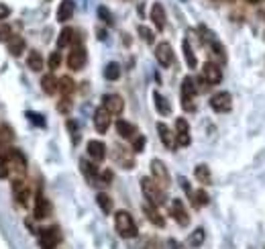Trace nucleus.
I'll use <instances>...</instances> for the list:
<instances>
[{
  "label": "nucleus",
  "mask_w": 265,
  "mask_h": 249,
  "mask_svg": "<svg viewBox=\"0 0 265 249\" xmlns=\"http://www.w3.org/2000/svg\"><path fill=\"white\" fill-rule=\"evenodd\" d=\"M151 174H153V180L157 182L159 188H168L170 186V172L165 168V164L161 160H153L151 162Z\"/></svg>",
  "instance_id": "nucleus-4"
},
{
  "label": "nucleus",
  "mask_w": 265,
  "mask_h": 249,
  "mask_svg": "<svg viewBox=\"0 0 265 249\" xmlns=\"http://www.w3.org/2000/svg\"><path fill=\"white\" fill-rule=\"evenodd\" d=\"M74 17V3L72 0H61V5L57 9V21L59 23H65Z\"/></svg>",
  "instance_id": "nucleus-17"
},
{
  "label": "nucleus",
  "mask_w": 265,
  "mask_h": 249,
  "mask_svg": "<svg viewBox=\"0 0 265 249\" xmlns=\"http://www.w3.org/2000/svg\"><path fill=\"white\" fill-rule=\"evenodd\" d=\"M29 118H31L33 122H37V124H45V120L41 118V114H35V112H29Z\"/></svg>",
  "instance_id": "nucleus-44"
},
{
  "label": "nucleus",
  "mask_w": 265,
  "mask_h": 249,
  "mask_svg": "<svg viewBox=\"0 0 265 249\" xmlns=\"http://www.w3.org/2000/svg\"><path fill=\"white\" fill-rule=\"evenodd\" d=\"M72 39H74V31H72V29H63V31L59 33V39H57V47H59V49L68 47V45L72 43Z\"/></svg>",
  "instance_id": "nucleus-32"
},
{
  "label": "nucleus",
  "mask_w": 265,
  "mask_h": 249,
  "mask_svg": "<svg viewBox=\"0 0 265 249\" xmlns=\"http://www.w3.org/2000/svg\"><path fill=\"white\" fill-rule=\"evenodd\" d=\"M202 80H204L208 86H216V84H220V80H222V72H220V68H218L216 64H212V61H206L204 68H202Z\"/></svg>",
  "instance_id": "nucleus-5"
},
{
  "label": "nucleus",
  "mask_w": 265,
  "mask_h": 249,
  "mask_svg": "<svg viewBox=\"0 0 265 249\" xmlns=\"http://www.w3.org/2000/svg\"><path fill=\"white\" fill-rule=\"evenodd\" d=\"M7 162H9V166H15V170H17L19 174H23V172H25V158H23V153H21V151L11 149V151H9V158H7Z\"/></svg>",
  "instance_id": "nucleus-18"
},
{
  "label": "nucleus",
  "mask_w": 265,
  "mask_h": 249,
  "mask_svg": "<svg viewBox=\"0 0 265 249\" xmlns=\"http://www.w3.org/2000/svg\"><path fill=\"white\" fill-rule=\"evenodd\" d=\"M182 49H184V57H186V64H188V68H196V55H194V51H192V45H190V41L188 39H184V43H182Z\"/></svg>",
  "instance_id": "nucleus-26"
},
{
  "label": "nucleus",
  "mask_w": 265,
  "mask_h": 249,
  "mask_svg": "<svg viewBox=\"0 0 265 249\" xmlns=\"http://www.w3.org/2000/svg\"><path fill=\"white\" fill-rule=\"evenodd\" d=\"M9 15H11V9H9L7 5H3V3H0V21L9 19Z\"/></svg>",
  "instance_id": "nucleus-41"
},
{
  "label": "nucleus",
  "mask_w": 265,
  "mask_h": 249,
  "mask_svg": "<svg viewBox=\"0 0 265 249\" xmlns=\"http://www.w3.org/2000/svg\"><path fill=\"white\" fill-rule=\"evenodd\" d=\"M114 227H116V231L122 239L137 237V225H135V221H132L130 212H126V210H118L114 214Z\"/></svg>",
  "instance_id": "nucleus-1"
},
{
  "label": "nucleus",
  "mask_w": 265,
  "mask_h": 249,
  "mask_svg": "<svg viewBox=\"0 0 265 249\" xmlns=\"http://www.w3.org/2000/svg\"><path fill=\"white\" fill-rule=\"evenodd\" d=\"M27 66L33 70V72H41L43 70V57L39 51H31L29 57H27Z\"/></svg>",
  "instance_id": "nucleus-25"
},
{
  "label": "nucleus",
  "mask_w": 265,
  "mask_h": 249,
  "mask_svg": "<svg viewBox=\"0 0 265 249\" xmlns=\"http://www.w3.org/2000/svg\"><path fill=\"white\" fill-rule=\"evenodd\" d=\"M88 155L94 162H102L106 158V145L102 141H88Z\"/></svg>",
  "instance_id": "nucleus-15"
},
{
  "label": "nucleus",
  "mask_w": 265,
  "mask_h": 249,
  "mask_svg": "<svg viewBox=\"0 0 265 249\" xmlns=\"http://www.w3.org/2000/svg\"><path fill=\"white\" fill-rule=\"evenodd\" d=\"M11 174V168H9V162L5 158H0V180H7Z\"/></svg>",
  "instance_id": "nucleus-37"
},
{
  "label": "nucleus",
  "mask_w": 265,
  "mask_h": 249,
  "mask_svg": "<svg viewBox=\"0 0 265 249\" xmlns=\"http://www.w3.org/2000/svg\"><path fill=\"white\" fill-rule=\"evenodd\" d=\"M196 92H198V88H196V82H194V78H184V82H182V106L186 108V110H194V96H196Z\"/></svg>",
  "instance_id": "nucleus-3"
},
{
  "label": "nucleus",
  "mask_w": 265,
  "mask_h": 249,
  "mask_svg": "<svg viewBox=\"0 0 265 249\" xmlns=\"http://www.w3.org/2000/svg\"><path fill=\"white\" fill-rule=\"evenodd\" d=\"M139 33H141V37H143L147 43H153V33H151V29H147V27H139Z\"/></svg>",
  "instance_id": "nucleus-40"
},
{
  "label": "nucleus",
  "mask_w": 265,
  "mask_h": 249,
  "mask_svg": "<svg viewBox=\"0 0 265 249\" xmlns=\"http://www.w3.org/2000/svg\"><path fill=\"white\" fill-rule=\"evenodd\" d=\"M114 158H116V162H118L122 168H126V170L132 168V155L126 153L124 147H116V149H114Z\"/></svg>",
  "instance_id": "nucleus-22"
},
{
  "label": "nucleus",
  "mask_w": 265,
  "mask_h": 249,
  "mask_svg": "<svg viewBox=\"0 0 265 249\" xmlns=\"http://www.w3.org/2000/svg\"><path fill=\"white\" fill-rule=\"evenodd\" d=\"M249 3H251V5H259V3H261V0H249Z\"/></svg>",
  "instance_id": "nucleus-45"
},
{
  "label": "nucleus",
  "mask_w": 265,
  "mask_h": 249,
  "mask_svg": "<svg viewBox=\"0 0 265 249\" xmlns=\"http://www.w3.org/2000/svg\"><path fill=\"white\" fill-rule=\"evenodd\" d=\"M176 129H178V133H190V124H188L186 118H178L176 120Z\"/></svg>",
  "instance_id": "nucleus-38"
},
{
  "label": "nucleus",
  "mask_w": 265,
  "mask_h": 249,
  "mask_svg": "<svg viewBox=\"0 0 265 249\" xmlns=\"http://www.w3.org/2000/svg\"><path fill=\"white\" fill-rule=\"evenodd\" d=\"M7 41H9V51H11L15 57H19V55L23 53V49H25V41H23V37H19V35H11Z\"/></svg>",
  "instance_id": "nucleus-21"
},
{
  "label": "nucleus",
  "mask_w": 265,
  "mask_h": 249,
  "mask_svg": "<svg viewBox=\"0 0 265 249\" xmlns=\"http://www.w3.org/2000/svg\"><path fill=\"white\" fill-rule=\"evenodd\" d=\"M204 241V229H196L192 235H190V245L192 247H200Z\"/></svg>",
  "instance_id": "nucleus-34"
},
{
  "label": "nucleus",
  "mask_w": 265,
  "mask_h": 249,
  "mask_svg": "<svg viewBox=\"0 0 265 249\" xmlns=\"http://www.w3.org/2000/svg\"><path fill=\"white\" fill-rule=\"evenodd\" d=\"M104 78L106 80H118L120 78V66L118 64H108L106 68H104Z\"/></svg>",
  "instance_id": "nucleus-31"
},
{
  "label": "nucleus",
  "mask_w": 265,
  "mask_h": 249,
  "mask_svg": "<svg viewBox=\"0 0 265 249\" xmlns=\"http://www.w3.org/2000/svg\"><path fill=\"white\" fill-rule=\"evenodd\" d=\"M80 166H82V172H84V176H86L90 182H94V180L98 178V172H96V166H94V164H90V162L82 160V162H80Z\"/></svg>",
  "instance_id": "nucleus-29"
},
{
  "label": "nucleus",
  "mask_w": 265,
  "mask_h": 249,
  "mask_svg": "<svg viewBox=\"0 0 265 249\" xmlns=\"http://www.w3.org/2000/svg\"><path fill=\"white\" fill-rule=\"evenodd\" d=\"M116 131H118V135H120L122 139H132V137H135V133H137L135 124H130V122H126V120H118V122H116Z\"/></svg>",
  "instance_id": "nucleus-19"
},
{
  "label": "nucleus",
  "mask_w": 265,
  "mask_h": 249,
  "mask_svg": "<svg viewBox=\"0 0 265 249\" xmlns=\"http://www.w3.org/2000/svg\"><path fill=\"white\" fill-rule=\"evenodd\" d=\"M143 147H145V137L143 135H137V137H132V151H143Z\"/></svg>",
  "instance_id": "nucleus-36"
},
{
  "label": "nucleus",
  "mask_w": 265,
  "mask_h": 249,
  "mask_svg": "<svg viewBox=\"0 0 265 249\" xmlns=\"http://www.w3.org/2000/svg\"><path fill=\"white\" fill-rule=\"evenodd\" d=\"M98 17L104 21V23H108V25H112V15L108 13V9H104V7H100L98 9Z\"/></svg>",
  "instance_id": "nucleus-39"
},
{
  "label": "nucleus",
  "mask_w": 265,
  "mask_h": 249,
  "mask_svg": "<svg viewBox=\"0 0 265 249\" xmlns=\"http://www.w3.org/2000/svg\"><path fill=\"white\" fill-rule=\"evenodd\" d=\"M96 202H98V206L106 212V214H110L112 212V198L108 196V194H104V192H100L98 196H96Z\"/></svg>",
  "instance_id": "nucleus-30"
},
{
  "label": "nucleus",
  "mask_w": 265,
  "mask_h": 249,
  "mask_svg": "<svg viewBox=\"0 0 265 249\" xmlns=\"http://www.w3.org/2000/svg\"><path fill=\"white\" fill-rule=\"evenodd\" d=\"M145 214H147V219L155 225V227H163L165 225V219L159 214V210H157V206H153V204H147L145 206Z\"/></svg>",
  "instance_id": "nucleus-23"
},
{
  "label": "nucleus",
  "mask_w": 265,
  "mask_h": 249,
  "mask_svg": "<svg viewBox=\"0 0 265 249\" xmlns=\"http://www.w3.org/2000/svg\"><path fill=\"white\" fill-rule=\"evenodd\" d=\"M141 190H143L145 198L149 200V204H153V206L163 204V188H159L153 178H143L141 180Z\"/></svg>",
  "instance_id": "nucleus-2"
},
{
  "label": "nucleus",
  "mask_w": 265,
  "mask_h": 249,
  "mask_svg": "<svg viewBox=\"0 0 265 249\" xmlns=\"http://www.w3.org/2000/svg\"><path fill=\"white\" fill-rule=\"evenodd\" d=\"M49 214H51V204L43 194H39L37 200H35V216L37 219H47Z\"/></svg>",
  "instance_id": "nucleus-16"
},
{
  "label": "nucleus",
  "mask_w": 265,
  "mask_h": 249,
  "mask_svg": "<svg viewBox=\"0 0 265 249\" xmlns=\"http://www.w3.org/2000/svg\"><path fill=\"white\" fill-rule=\"evenodd\" d=\"M68 129L72 131L74 141H78V139H80V135H78V127H76V122H74V120H68Z\"/></svg>",
  "instance_id": "nucleus-42"
},
{
  "label": "nucleus",
  "mask_w": 265,
  "mask_h": 249,
  "mask_svg": "<svg viewBox=\"0 0 265 249\" xmlns=\"http://www.w3.org/2000/svg\"><path fill=\"white\" fill-rule=\"evenodd\" d=\"M110 122H112V114L104 106L96 108V112H94V127H96V131L98 133H106L108 127H110Z\"/></svg>",
  "instance_id": "nucleus-8"
},
{
  "label": "nucleus",
  "mask_w": 265,
  "mask_h": 249,
  "mask_svg": "<svg viewBox=\"0 0 265 249\" xmlns=\"http://www.w3.org/2000/svg\"><path fill=\"white\" fill-rule=\"evenodd\" d=\"M47 64H49L51 70H57V68L61 66V53H59V51H53V53L49 55V61H47Z\"/></svg>",
  "instance_id": "nucleus-35"
},
{
  "label": "nucleus",
  "mask_w": 265,
  "mask_h": 249,
  "mask_svg": "<svg viewBox=\"0 0 265 249\" xmlns=\"http://www.w3.org/2000/svg\"><path fill=\"white\" fill-rule=\"evenodd\" d=\"M68 66H70V70H74V72H80V70L86 66V49H84L82 45H76V47L70 51V55H68Z\"/></svg>",
  "instance_id": "nucleus-7"
},
{
  "label": "nucleus",
  "mask_w": 265,
  "mask_h": 249,
  "mask_svg": "<svg viewBox=\"0 0 265 249\" xmlns=\"http://www.w3.org/2000/svg\"><path fill=\"white\" fill-rule=\"evenodd\" d=\"M155 57L157 61L163 66V68H170L174 64V51H172V45L168 41H161L157 47H155Z\"/></svg>",
  "instance_id": "nucleus-9"
},
{
  "label": "nucleus",
  "mask_w": 265,
  "mask_h": 249,
  "mask_svg": "<svg viewBox=\"0 0 265 249\" xmlns=\"http://www.w3.org/2000/svg\"><path fill=\"white\" fill-rule=\"evenodd\" d=\"M210 106H212L216 112H226V110H230V106H233V98H230L228 92H218V94H214V96L210 98Z\"/></svg>",
  "instance_id": "nucleus-10"
},
{
  "label": "nucleus",
  "mask_w": 265,
  "mask_h": 249,
  "mask_svg": "<svg viewBox=\"0 0 265 249\" xmlns=\"http://www.w3.org/2000/svg\"><path fill=\"white\" fill-rule=\"evenodd\" d=\"M153 98H155V106H157V110H159V114H170L172 112V106H170V102L159 94V92H155L153 94Z\"/></svg>",
  "instance_id": "nucleus-28"
},
{
  "label": "nucleus",
  "mask_w": 265,
  "mask_h": 249,
  "mask_svg": "<svg viewBox=\"0 0 265 249\" xmlns=\"http://www.w3.org/2000/svg\"><path fill=\"white\" fill-rule=\"evenodd\" d=\"M194 176H196V180H198L200 184H210V182H212V174H210L208 166H204V164L196 166V170H194Z\"/></svg>",
  "instance_id": "nucleus-24"
},
{
  "label": "nucleus",
  "mask_w": 265,
  "mask_h": 249,
  "mask_svg": "<svg viewBox=\"0 0 265 249\" xmlns=\"http://www.w3.org/2000/svg\"><path fill=\"white\" fill-rule=\"evenodd\" d=\"M59 90H61L63 96H70V94L76 90V82H74L70 76H63V78L59 80Z\"/></svg>",
  "instance_id": "nucleus-27"
},
{
  "label": "nucleus",
  "mask_w": 265,
  "mask_h": 249,
  "mask_svg": "<svg viewBox=\"0 0 265 249\" xmlns=\"http://www.w3.org/2000/svg\"><path fill=\"white\" fill-rule=\"evenodd\" d=\"M102 106L110 112V114H120L122 108H124V100L118 96V94H106L102 98Z\"/></svg>",
  "instance_id": "nucleus-11"
},
{
  "label": "nucleus",
  "mask_w": 265,
  "mask_h": 249,
  "mask_svg": "<svg viewBox=\"0 0 265 249\" xmlns=\"http://www.w3.org/2000/svg\"><path fill=\"white\" fill-rule=\"evenodd\" d=\"M157 133H159V139L161 143L168 147V149H174L178 143H176V133L170 131V127L165 122H157Z\"/></svg>",
  "instance_id": "nucleus-12"
},
{
  "label": "nucleus",
  "mask_w": 265,
  "mask_h": 249,
  "mask_svg": "<svg viewBox=\"0 0 265 249\" xmlns=\"http://www.w3.org/2000/svg\"><path fill=\"white\" fill-rule=\"evenodd\" d=\"M151 21H153L155 29H159V31L165 29V9H163L161 3H153V7H151Z\"/></svg>",
  "instance_id": "nucleus-13"
},
{
  "label": "nucleus",
  "mask_w": 265,
  "mask_h": 249,
  "mask_svg": "<svg viewBox=\"0 0 265 249\" xmlns=\"http://www.w3.org/2000/svg\"><path fill=\"white\" fill-rule=\"evenodd\" d=\"M41 88H43L45 94H55V92L59 90V80H55L53 74H47V76H43V80H41Z\"/></svg>",
  "instance_id": "nucleus-20"
},
{
  "label": "nucleus",
  "mask_w": 265,
  "mask_h": 249,
  "mask_svg": "<svg viewBox=\"0 0 265 249\" xmlns=\"http://www.w3.org/2000/svg\"><path fill=\"white\" fill-rule=\"evenodd\" d=\"M57 243H59V231L55 227L43 229L39 233V245H41V249H55Z\"/></svg>",
  "instance_id": "nucleus-6"
},
{
  "label": "nucleus",
  "mask_w": 265,
  "mask_h": 249,
  "mask_svg": "<svg viewBox=\"0 0 265 249\" xmlns=\"http://www.w3.org/2000/svg\"><path fill=\"white\" fill-rule=\"evenodd\" d=\"M192 202H194L196 206H204V204H208V194H206L204 190L192 192Z\"/></svg>",
  "instance_id": "nucleus-33"
},
{
  "label": "nucleus",
  "mask_w": 265,
  "mask_h": 249,
  "mask_svg": "<svg viewBox=\"0 0 265 249\" xmlns=\"http://www.w3.org/2000/svg\"><path fill=\"white\" fill-rule=\"evenodd\" d=\"M57 108H59L61 112H68V110H70V100H68V96H63V98H61V102L57 104Z\"/></svg>",
  "instance_id": "nucleus-43"
},
{
  "label": "nucleus",
  "mask_w": 265,
  "mask_h": 249,
  "mask_svg": "<svg viewBox=\"0 0 265 249\" xmlns=\"http://www.w3.org/2000/svg\"><path fill=\"white\" fill-rule=\"evenodd\" d=\"M172 214H174V219L182 225V227H186L188 223H190V216H188V210H186V206H184V202L182 200H174L172 202Z\"/></svg>",
  "instance_id": "nucleus-14"
}]
</instances>
